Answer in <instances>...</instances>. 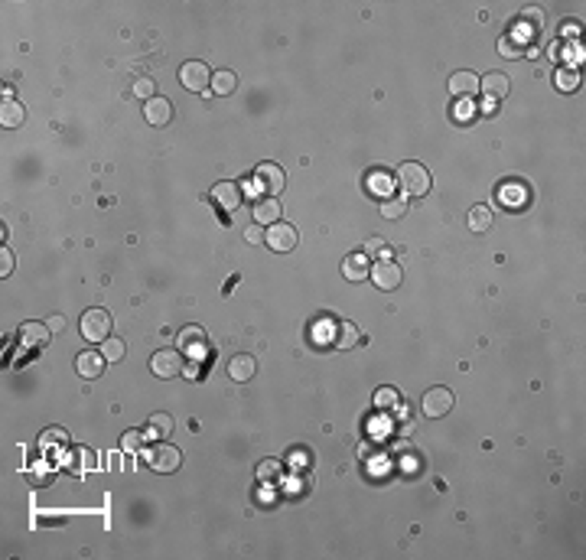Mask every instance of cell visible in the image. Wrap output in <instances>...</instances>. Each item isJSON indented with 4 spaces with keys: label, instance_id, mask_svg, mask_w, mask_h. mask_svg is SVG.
Listing matches in <instances>:
<instances>
[{
    "label": "cell",
    "instance_id": "cell-5",
    "mask_svg": "<svg viewBox=\"0 0 586 560\" xmlns=\"http://www.w3.org/2000/svg\"><path fill=\"white\" fill-rule=\"evenodd\" d=\"M180 85L190 88V92H206V88H212V69H208L206 62H199V59L183 62L180 66Z\"/></svg>",
    "mask_w": 586,
    "mask_h": 560
},
{
    "label": "cell",
    "instance_id": "cell-13",
    "mask_svg": "<svg viewBox=\"0 0 586 560\" xmlns=\"http://www.w3.org/2000/svg\"><path fill=\"white\" fill-rule=\"evenodd\" d=\"M143 117H147V124H153V127H166V124L173 121L170 98H150V101L143 105Z\"/></svg>",
    "mask_w": 586,
    "mask_h": 560
},
{
    "label": "cell",
    "instance_id": "cell-17",
    "mask_svg": "<svg viewBox=\"0 0 586 560\" xmlns=\"http://www.w3.org/2000/svg\"><path fill=\"white\" fill-rule=\"evenodd\" d=\"M212 199L222 206L225 212H231V209H238L241 206V186L238 182H215V189H212Z\"/></svg>",
    "mask_w": 586,
    "mask_h": 560
},
{
    "label": "cell",
    "instance_id": "cell-15",
    "mask_svg": "<svg viewBox=\"0 0 586 560\" xmlns=\"http://www.w3.org/2000/svg\"><path fill=\"white\" fill-rule=\"evenodd\" d=\"M49 336H52V329H49L46 323H23L20 326V342L27 345V349H43L49 342Z\"/></svg>",
    "mask_w": 586,
    "mask_h": 560
},
{
    "label": "cell",
    "instance_id": "cell-7",
    "mask_svg": "<svg viewBox=\"0 0 586 560\" xmlns=\"http://www.w3.org/2000/svg\"><path fill=\"white\" fill-rule=\"evenodd\" d=\"M296 241H300V235H296V228H293L290 222H274V225H267V241H264V245L271 247V251H277V254L293 251Z\"/></svg>",
    "mask_w": 586,
    "mask_h": 560
},
{
    "label": "cell",
    "instance_id": "cell-9",
    "mask_svg": "<svg viewBox=\"0 0 586 560\" xmlns=\"http://www.w3.org/2000/svg\"><path fill=\"white\" fill-rule=\"evenodd\" d=\"M371 284L378 287V290H397L401 280H404V271L394 264V261H378V264L371 267Z\"/></svg>",
    "mask_w": 586,
    "mask_h": 560
},
{
    "label": "cell",
    "instance_id": "cell-4",
    "mask_svg": "<svg viewBox=\"0 0 586 560\" xmlns=\"http://www.w3.org/2000/svg\"><path fill=\"white\" fill-rule=\"evenodd\" d=\"M420 410H424V417H443L453 410V391L443 388V385H434L430 391H424V398H420Z\"/></svg>",
    "mask_w": 586,
    "mask_h": 560
},
{
    "label": "cell",
    "instance_id": "cell-14",
    "mask_svg": "<svg viewBox=\"0 0 586 560\" xmlns=\"http://www.w3.org/2000/svg\"><path fill=\"white\" fill-rule=\"evenodd\" d=\"M508 76L505 72H489L485 78H479V92H485V98H492V101H501V98L508 95Z\"/></svg>",
    "mask_w": 586,
    "mask_h": 560
},
{
    "label": "cell",
    "instance_id": "cell-11",
    "mask_svg": "<svg viewBox=\"0 0 586 560\" xmlns=\"http://www.w3.org/2000/svg\"><path fill=\"white\" fill-rule=\"evenodd\" d=\"M369 274H371V261L362 254V251L345 254V261H342V277H345V280L359 284V280H369Z\"/></svg>",
    "mask_w": 586,
    "mask_h": 560
},
{
    "label": "cell",
    "instance_id": "cell-41",
    "mask_svg": "<svg viewBox=\"0 0 586 560\" xmlns=\"http://www.w3.org/2000/svg\"><path fill=\"white\" fill-rule=\"evenodd\" d=\"M306 459H310V453H306V450H296V456H293V450H290V466L293 469H306Z\"/></svg>",
    "mask_w": 586,
    "mask_h": 560
},
{
    "label": "cell",
    "instance_id": "cell-22",
    "mask_svg": "<svg viewBox=\"0 0 586 560\" xmlns=\"http://www.w3.org/2000/svg\"><path fill=\"white\" fill-rule=\"evenodd\" d=\"M23 121H27V111H23V105H20L17 98H13V101H3V108H0V124H3L7 131H13V127H20Z\"/></svg>",
    "mask_w": 586,
    "mask_h": 560
},
{
    "label": "cell",
    "instance_id": "cell-1",
    "mask_svg": "<svg viewBox=\"0 0 586 560\" xmlns=\"http://www.w3.org/2000/svg\"><path fill=\"white\" fill-rule=\"evenodd\" d=\"M397 182H401V189L407 196H427L430 192V170H427L424 163L407 160L397 166Z\"/></svg>",
    "mask_w": 586,
    "mask_h": 560
},
{
    "label": "cell",
    "instance_id": "cell-2",
    "mask_svg": "<svg viewBox=\"0 0 586 560\" xmlns=\"http://www.w3.org/2000/svg\"><path fill=\"white\" fill-rule=\"evenodd\" d=\"M111 326H114V320L104 306H92V310H85L82 320H78V329H82V336H85L88 342H104L111 336Z\"/></svg>",
    "mask_w": 586,
    "mask_h": 560
},
{
    "label": "cell",
    "instance_id": "cell-24",
    "mask_svg": "<svg viewBox=\"0 0 586 560\" xmlns=\"http://www.w3.org/2000/svg\"><path fill=\"white\" fill-rule=\"evenodd\" d=\"M371 404H375V408L378 410H397L401 408V404H404V398H401V394H397V388H378L375 391V398H371Z\"/></svg>",
    "mask_w": 586,
    "mask_h": 560
},
{
    "label": "cell",
    "instance_id": "cell-12",
    "mask_svg": "<svg viewBox=\"0 0 586 560\" xmlns=\"http://www.w3.org/2000/svg\"><path fill=\"white\" fill-rule=\"evenodd\" d=\"M257 375V359L255 355H248V352H241V355H235V359L228 361V378L238 381V385H245V381H251Z\"/></svg>",
    "mask_w": 586,
    "mask_h": 560
},
{
    "label": "cell",
    "instance_id": "cell-26",
    "mask_svg": "<svg viewBox=\"0 0 586 560\" xmlns=\"http://www.w3.org/2000/svg\"><path fill=\"white\" fill-rule=\"evenodd\" d=\"M554 82H557L560 92H573V88H580V72L573 66H564L554 72Z\"/></svg>",
    "mask_w": 586,
    "mask_h": 560
},
{
    "label": "cell",
    "instance_id": "cell-30",
    "mask_svg": "<svg viewBox=\"0 0 586 560\" xmlns=\"http://www.w3.org/2000/svg\"><path fill=\"white\" fill-rule=\"evenodd\" d=\"M95 466H98L95 450H76V453H72V469H76V473H88V469H95Z\"/></svg>",
    "mask_w": 586,
    "mask_h": 560
},
{
    "label": "cell",
    "instance_id": "cell-10",
    "mask_svg": "<svg viewBox=\"0 0 586 560\" xmlns=\"http://www.w3.org/2000/svg\"><path fill=\"white\" fill-rule=\"evenodd\" d=\"M476 92H479V76L476 72L459 69V72L450 76V95L453 98H476Z\"/></svg>",
    "mask_w": 586,
    "mask_h": 560
},
{
    "label": "cell",
    "instance_id": "cell-29",
    "mask_svg": "<svg viewBox=\"0 0 586 560\" xmlns=\"http://www.w3.org/2000/svg\"><path fill=\"white\" fill-rule=\"evenodd\" d=\"M362 254H365V257H378V261H388L391 247H388L385 238H369V241L362 245Z\"/></svg>",
    "mask_w": 586,
    "mask_h": 560
},
{
    "label": "cell",
    "instance_id": "cell-16",
    "mask_svg": "<svg viewBox=\"0 0 586 560\" xmlns=\"http://www.w3.org/2000/svg\"><path fill=\"white\" fill-rule=\"evenodd\" d=\"M104 361H108V359H104L101 352L85 349V352H82V355L76 359V371L82 375V378H98V375L104 371Z\"/></svg>",
    "mask_w": 586,
    "mask_h": 560
},
{
    "label": "cell",
    "instance_id": "cell-37",
    "mask_svg": "<svg viewBox=\"0 0 586 560\" xmlns=\"http://www.w3.org/2000/svg\"><path fill=\"white\" fill-rule=\"evenodd\" d=\"M499 49L508 59H521V56H524V49H518V39H515V36H501L499 39Z\"/></svg>",
    "mask_w": 586,
    "mask_h": 560
},
{
    "label": "cell",
    "instance_id": "cell-8",
    "mask_svg": "<svg viewBox=\"0 0 586 560\" xmlns=\"http://www.w3.org/2000/svg\"><path fill=\"white\" fill-rule=\"evenodd\" d=\"M255 182L267 192V196H271V199H277V196L284 192V186H287V176H284V170H280L277 163H257Z\"/></svg>",
    "mask_w": 586,
    "mask_h": 560
},
{
    "label": "cell",
    "instance_id": "cell-6",
    "mask_svg": "<svg viewBox=\"0 0 586 560\" xmlns=\"http://www.w3.org/2000/svg\"><path fill=\"white\" fill-rule=\"evenodd\" d=\"M150 371L157 375V378H176V375H183V371H186V365H183V352L180 349H160V352H153Z\"/></svg>",
    "mask_w": 586,
    "mask_h": 560
},
{
    "label": "cell",
    "instance_id": "cell-20",
    "mask_svg": "<svg viewBox=\"0 0 586 560\" xmlns=\"http://www.w3.org/2000/svg\"><path fill=\"white\" fill-rule=\"evenodd\" d=\"M143 433H147V440H166L173 433V417L170 414H153V417L147 420Z\"/></svg>",
    "mask_w": 586,
    "mask_h": 560
},
{
    "label": "cell",
    "instance_id": "cell-39",
    "mask_svg": "<svg viewBox=\"0 0 586 560\" xmlns=\"http://www.w3.org/2000/svg\"><path fill=\"white\" fill-rule=\"evenodd\" d=\"M521 17L528 20L531 27H541V23H544V10H541V7H524V13H521Z\"/></svg>",
    "mask_w": 586,
    "mask_h": 560
},
{
    "label": "cell",
    "instance_id": "cell-27",
    "mask_svg": "<svg viewBox=\"0 0 586 560\" xmlns=\"http://www.w3.org/2000/svg\"><path fill=\"white\" fill-rule=\"evenodd\" d=\"M499 199L508 206V209H521L524 202H528V192L521 189V186H501L499 189Z\"/></svg>",
    "mask_w": 586,
    "mask_h": 560
},
{
    "label": "cell",
    "instance_id": "cell-36",
    "mask_svg": "<svg viewBox=\"0 0 586 560\" xmlns=\"http://www.w3.org/2000/svg\"><path fill=\"white\" fill-rule=\"evenodd\" d=\"M66 440H69L66 430H62V427H59V430L52 427V430H46V433H43V440H39V443H43V447H56V443H59V447H66Z\"/></svg>",
    "mask_w": 586,
    "mask_h": 560
},
{
    "label": "cell",
    "instance_id": "cell-32",
    "mask_svg": "<svg viewBox=\"0 0 586 560\" xmlns=\"http://www.w3.org/2000/svg\"><path fill=\"white\" fill-rule=\"evenodd\" d=\"M143 440H147L143 430H127V433L121 437V450L124 453H131V456H137L143 450Z\"/></svg>",
    "mask_w": 586,
    "mask_h": 560
},
{
    "label": "cell",
    "instance_id": "cell-25",
    "mask_svg": "<svg viewBox=\"0 0 586 560\" xmlns=\"http://www.w3.org/2000/svg\"><path fill=\"white\" fill-rule=\"evenodd\" d=\"M466 225L473 228L476 235H483V231L492 228V212L485 209V206H476V209H469V215H466Z\"/></svg>",
    "mask_w": 586,
    "mask_h": 560
},
{
    "label": "cell",
    "instance_id": "cell-28",
    "mask_svg": "<svg viewBox=\"0 0 586 560\" xmlns=\"http://www.w3.org/2000/svg\"><path fill=\"white\" fill-rule=\"evenodd\" d=\"M101 355L108 361H121L124 355H127V345H124V339H117V336H108V339L101 342Z\"/></svg>",
    "mask_w": 586,
    "mask_h": 560
},
{
    "label": "cell",
    "instance_id": "cell-3",
    "mask_svg": "<svg viewBox=\"0 0 586 560\" xmlns=\"http://www.w3.org/2000/svg\"><path fill=\"white\" fill-rule=\"evenodd\" d=\"M143 459H147V466H150L153 473H176L183 463V453L173 443H166V440H157L147 453H143Z\"/></svg>",
    "mask_w": 586,
    "mask_h": 560
},
{
    "label": "cell",
    "instance_id": "cell-43",
    "mask_svg": "<svg viewBox=\"0 0 586 560\" xmlns=\"http://www.w3.org/2000/svg\"><path fill=\"white\" fill-rule=\"evenodd\" d=\"M287 492H290V495H303V479H290V482H287Z\"/></svg>",
    "mask_w": 586,
    "mask_h": 560
},
{
    "label": "cell",
    "instance_id": "cell-23",
    "mask_svg": "<svg viewBox=\"0 0 586 560\" xmlns=\"http://www.w3.org/2000/svg\"><path fill=\"white\" fill-rule=\"evenodd\" d=\"M180 345L186 352H206L208 339H206V333H202V326H186L180 333Z\"/></svg>",
    "mask_w": 586,
    "mask_h": 560
},
{
    "label": "cell",
    "instance_id": "cell-18",
    "mask_svg": "<svg viewBox=\"0 0 586 560\" xmlns=\"http://www.w3.org/2000/svg\"><path fill=\"white\" fill-rule=\"evenodd\" d=\"M251 215H255L257 225H274V222H280V202L277 199H261L255 202V209H251Z\"/></svg>",
    "mask_w": 586,
    "mask_h": 560
},
{
    "label": "cell",
    "instance_id": "cell-21",
    "mask_svg": "<svg viewBox=\"0 0 586 560\" xmlns=\"http://www.w3.org/2000/svg\"><path fill=\"white\" fill-rule=\"evenodd\" d=\"M332 342H336L339 349H352V345H359V342H362L359 326L352 323V320H345V323H336V336H332Z\"/></svg>",
    "mask_w": 586,
    "mask_h": 560
},
{
    "label": "cell",
    "instance_id": "cell-33",
    "mask_svg": "<svg viewBox=\"0 0 586 560\" xmlns=\"http://www.w3.org/2000/svg\"><path fill=\"white\" fill-rule=\"evenodd\" d=\"M277 475H280V459L267 456V459L257 463V479H261V482H271V479H277Z\"/></svg>",
    "mask_w": 586,
    "mask_h": 560
},
{
    "label": "cell",
    "instance_id": "cell-35",
    "mask_svg": "<svg viewBox=\"0 0 586 560\" xmlns=\"http://www.w3.org/2000/svg\"><path fill=\"white\" fill-rule=\"evenodd\" d=\"M134 98H147V101H150V98H157V85H153V78H137V82H134Z\"/></svg>",
    "mask_w": 586,
    "mask_h": 560
},
{
    "label": "cell",
    "instance_id": "cell-38",
    "mask_svg": "<svg viewBox=\"0 0 586 560\" xmlns=\"http://www.w3.org/2000/svg\"><path fill=\"white\" fill-rule=\"evenodd\" d=\"M245 241H248V245H264V241H267V231L261 225H251L245 231Z\"/></svg>",
    "mask_w": 586,
    "mask_h": 560
},
{
    "label": "cell",
    "instance_id": "cell-19",
    "mask_svg": "<svg viewBox=\"0 0 586 560\" xmlns=\"http://www.w3.org/2000/svg\"><path fill=\"white\" fill-rule=\"evenodd\" d=\"M235 88H238V76L231 72V69H218V72H212V95L228 98V95H235Z\"/></svg>",
    "mask_w": 586,
    "mask_h": 560
},
{
    "label": "cell",
    "instance_id": "cell-34",
    "mask_svg": "<svg viewBox=\"0 0 586 560\" xmlns=\"http://www.w3.org/2000/svg\"><path fill=\"white\" fill-rule=\"evenodd\" d=\"M391 176H385V173H369V189L371 192H378V196H388V189H391Z\"/></svg>",
    "mask_w": 586,
    "mask_h": 560
},
{
    "label": "cell",
    "instance_id": "cell-40",
    "mask_svg": "<svg viewBox=\"0 0 586 560\" xmlns=\"http://www.w3.org/2000/svg\"><path fill=\"white\" fill-rule=\"evenodd\" d=\"M10 271H13V251L3 247V251H0V277H7Z\"/></svg>",
    "mask_w": 586,
    "mask_h": 560
},
{
    "label": "cell",
    "instance_id": "cell-42",
    "mask_svg": "<svg viewBox=\"0 0 586 560\" xmlns=\"http://www.w3.org/2000/svg\"><path fill=\"white\" fill-rule=\"evenodd\" d=\"M46 326L52 329V333H62V329H66V316H52Z\"/></svg>",
    "mask_w": 586,
    "mask_h": 560
},
{
    "label": "cell",
    "instance_id": "cell-31",
    "mask_svg": "<svg viewBox=\"0 0 586 560\" xmlns=\"http://www.w3.org/2000/svg\"><path fill=\"white\" fill-rule=\"evenodd\" d=\"M404 212H407L404 196H388V199L381 202V215H385V219H401Z\"/></svg>",
    "mask_w": 586,
    "mask_h": 560
}]
</instances>
